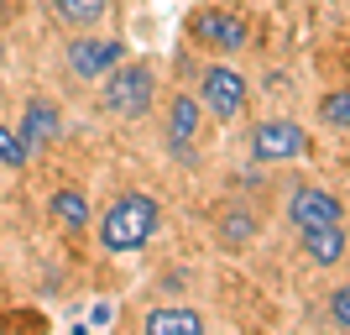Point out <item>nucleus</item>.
<instances>
[{
	"label": "nucleus",
	"instance_id": "1",
	"mask_svg": "<svg viewBox=\"0 0 350 335\" xmlns=\"http://www.w3.org/2000/svg\"><path fill=\"white\" fill-rule=\"evenodd\" d=\"M162 225V204L152 194H120L110 210H105V225H100V247L126 257V251H142Z\"/></svg>",
	"mask_w": 350,
	"mask_h": 335
},
{
	"label": "nucleus",
	"instance_id": "2",
	"mask_svg": "<svg viewBox=\"0 0 350 335\" xmlns=\"http://www.w3.org/2000/svg\"><path fill=\"white\" fill-rule=\"evenodd\" d=\"M157 100V73L146 63H116L105 73V89H100V105L110 116H126V121H142Z\"/></svg>",
	"mask_w": 350,
	"mask_h": 335
},
{
	"label": "nucleus",
	"instance_id": "3",
	"mask_svg": "<svg viewBox=\"0 0 350 335\" xmlns=\"http://www.w3.org/2000/svg\"><path fill=\"white\" fill-rule=\"evenodd\" d=\"M189 37L199 47H209V53H241V47L251 42V32H246V21L230 11V5H199V11L189 16Z\"/></svg>",
	"mask_w": 350,
	"mask_h": 335
},
{
	"label": "nucleus",
	"instance_id": "4",
	"mask_svg": "<svg viewBox=\"0 0 350 335\" xmlns=\"http://www.w3.org/2000/svg\"><path fill=\"white\" fill-rule=\"evenodd\" d=\"M199 95H204V110H209L215 121H235V116H246V105H251L246 73H235L230 63H215V69H204V79H199Z\"/></svg>",
	"mask_w": 350,
	"mask_h": 335
},
{
	"label": "nucleus",
	"instance_id": "5",
	"mask_svg": "<svg viewBox=\"0 0 350 335\" xmlns=\"http://www.w3.org/2000/svg\"><path fill=\"white\" fill-rule=\"evenodd\" d=\"M304 147H308V136L298 121H256V132H251V158L256 162H288Z\"/></svg>",
	"mask_w": 350,
	"mask_h": 335
},
{
	"label": "nucleus",
	"instance_id": "6",
	"mask_svg": "<svg viewBox=\"0 0 350 335\" xmlns=\"http://www.w3.org/2000/svg\"><path fill=\"white\" fill-rule=\"evenodd\" d=\"M288 220L298 225V231H308V225H335V220H345V204H340L329 189L298 184V189L288 194Z\"/></svg>",
	"mask_w": 350,
	"mask_h": 335
},
{
	"label": "nucleus",
	"instance_id": "7",
	"mask_svg": "<svg viewBox=\"0 0 350 335\" xmlns=\"http://www.w3.org/2000/svg\"><path fill=\"white\" fill-rule=\"evenodd\" d=\"M116 63H126V42L120 37H79L68 47V69L79 79H105Z\"/></svg>",
	"mask_w": 350,
	"mask_h": 335
},
{
	"label": "nucleus",
	"instance_id": "8",
	"mask_svg": "<svg viewBox=\"0 0 350 335\" xmlns=\"http://www.w3.org/2000/svg\"><path fill=\"white\" fill-rule=\"evenodd\" d=\"M199 116H204V105L193 100V95H173V100H167V147H173L178 158H183V152H193Z\"/></svg>",
	"mask_w": 350,
	"mask_h": 335
},
{
	"label": "nucleus",
	"instance_id": "9",
	"mask_svg": "<svg viewBox=\"0 0 350 335\" xmlns=\"http://www.w3.org/2000/svg\"><path fill=\"white\" fill-rule=\"evenodd\" d=\"M304 236V251H308V262L314 267H335L340 257H345V231H340V220L335 225H308Z\"/></svg>",
	"mask_w": 350,
	"mask_h": 335
},
{
	"label": "nucleus",
	"instance_id": "10",
	"mask_svg": "<svg viewBox=\"0 0 350 335\" xmlns=\"http://www.w3.org/2000/svg\"><path fill=\"white\" fill-rule=\"evenodd\" d=\"M58 132H63L58 110H53L47 100H31L27 105V121H21V142H27V152H31V147H47Z\"/></svg>",
	"mask_w": 350,
	"mask_h": 335
},
{
	"label": "nucleus",
	"instance_id": "11",
	"mask_svg": "<svg viewBox=\"0 0 350 335\" xmlns=\"http://www.w3.org/2000/svg\"><path fill=\"white\" fill-rule=\"evenodd\" d=\"M146 330L152 335H199L204 320H199L193 309H152V314H146Z\"/></svg>",
	"mask_w": 350,
	"mask_h": 335
},
{
	"label": "nucleus",
	"instance_id": "12",
	"mask_svg": "<svg viewBox=\"0 0 350 335\" xmlns=\"http://www.w3.org/2000/svg\"><path fill=\"white\" fill-rule=\"evenodd\" d=\"M53 220H58L63 231H84L89 225V199L79 189H58L53 194Z\"/></svg>",
	"mask_w": 350,
	"mask_h": 335
},
{
	"label": "nucleus",
	"instance_id": "13",
	"mask_svg": "<svg viewBox=\"0 0 350 335\" xmlns=\"http://www.w3.org/2000/svg\"><path fill=\"white\" fill-rule=\"evenodd\" d=\"M53 11H58V21H68V27H94V21L110 16V0H58Z\"/></svg>",
	"mask_w": 350,
	"mask_h": 335
},
{
	"label": "nucleus",
	"instance_id": "14",
	"mask_svg": "<svg viewBox=\"0 0 350 335\" xmlns=\"http://www.w3.org/2000/svg\"><path fill=\"white\" fill-rule=\"evenodd\" d=\"M251 236H256V220H251L246 210H230V215L219 220V241H225L230 251H235V247H246Z\"/></svg>",
	"mask_w": 350,
	"mask_h": 335
},
{
	"label": "nucleus",
	"instance_id": "15",
	"mask_svg": "<svg viewBox=\"0 0 350 335\" xmlns=\"http://www.w3.org/2000/svg\"><path fill=\"white\" fill-rule=\"evenodd\" d=\"M319 121H324V126H335V132H350V89H335V95H324Z\"/></svg>",
	"mask_w": 350,
	"mask_h": 335
},
{
	"label": "nucleus",
	"instance_id": "16",
	"mask_svg": "<svg viewBox=\"0 0 350 335\" xmlns=\"http://www.w3.org/2000/svg\"><path fill=\"white\" fill-rule=\"evenodd\" d=\"M27 142H21V136L11 132V126H5V121H0V162H5V168H27Z\"/></svg>",
	"mask_w": 350,
	"mask_h": 335
},
{
	"label": "nucleus",
	"instance_id": "17",
	"mask_svg": "<svg viewBox=\"0 0 350 335\" xmlns=\"http://www.w3.org/2000/svg\"><path fill=\"white\" fill-rule=\"evenodd\" d=\"M329 320H335L340 330H350V283H340V288L329 293Z\"/></svg>",
	"mask_w": 350,
	"mask_h": 335
},
{
	"label": "nucleus",
	"instance_id": "18",
	"mask_svg": "<svg viewBox=\"0 0 350 335\" xmlns=\"http://www.w3.org/2000/svg\"><path fill=\"white\" fill-rule=\"evenodd\" d=\"M110 314H116L110 304H94V309H89V325H110Z\"/></svg>",
	"mask_w": 350,
	"mask_h": 335
}]
</instances>
